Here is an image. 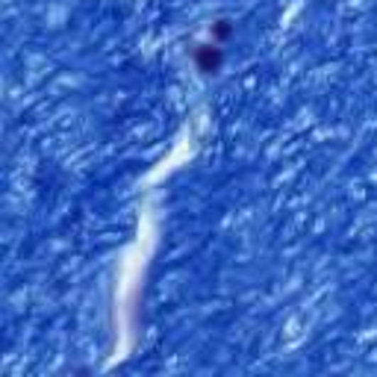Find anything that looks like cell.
Wrapping results in <instances>:
<instances>
[{"instance_id": "cell-2", "label": "cell", "mask_w": 377, "mask_h": 377, "mask_svg": "<svg viewBox=\"0 0 377 377\" xmlns=\"http://www.w3.org/2000/svg\"><path fill=\"white\" fill-rule=\"evenodd\" d=\"M233 21H227V18H218V21L209 27V38L212 42H218V45H224V42H230L233 38Z\"/></svg>"}, {"instance_id": "cell-1", "label": "cell", "mask_w": 377, "mask_h": 377, "mask_svg": "<svg viewBox=\"0 0 377 377\" xmlns=\"http://www.w3.org/2000/svg\"><path fill=\"white\" fill-rule=\"evenodd\" d=\"M192 62L201 74H218L224 65V48L218 42H207V45H195L192 50Z\"/></svg>"}]
</instances>
